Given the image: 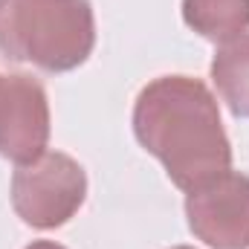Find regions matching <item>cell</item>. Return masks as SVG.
I'll return each instance as SVG.
<instances>
[{
	"label": "cell",
	"mask_w": 249,
	"mask_h": 249,
	"mask_svg": "<svg viewBox=\"0 0 249 249\" xmlns=\"http://www.w3.org/2000/svg\"><path fill=\"white\" fill-rule=\"evenodd\" d=\"M133 133L186 194L232 168L217 99L200 78L162 75L145 84L133 105Z\"/></svg>",
	"instance_id": "6da1fadb"
},
{
	"label": "cell",
	"mask_w": 249,
	"mask_h": 249,
	"mask_svg": "<svg viewBox=\"0 0 249 249\" xmlns=\"http://www.w3.org/2000/svg\"><path fill=\"white\" fill-rule=\"evenodd\" d=\"M171 249H194V247H171Z\"/></svg>",
	"instance_id": "9c48e42d"
},
{
	"label": "cell",
	"mask_w": 249,
	"mask_h": 249,
	"mask_svg": "<svg viewBox=\"0 0 249 249\" xmlns=\"http://www.w3.org/2000/svg\"><path fill=\"white\" fill-rule=\"evenodd\" d=\"M87 197L84 168L61 151H44L12 174V206L32 229L64 226Z\"/></svg>",
	"instance_id": "3957f363"
},
{
	"label": "cell",
	"mask_w": 249,
	"mask_h": 249,
	"mask_svg": "<svg viewBox=\"0 0 249 249\" xmlns=\"http://www.w3.org/2000/svg\"><path fill=\"white\" fill-rule=\"evenodd\" d=\"M183 20L200 38L223 44L249 29V0H183Z\"/></svg>",
	"instance_id": "52a82bcc"
},
{
	"label": "cell",
	"mask_w": 249,
	"mask_h": 249,
	"mask_svg": "<svg viewBox=\"0 0 249 249\" xmlns=\"http://www.w3.org/2000/svg\"><path fill=\"white\" fill-rule=\"evenodd\" d=\"M188 229L212 249H249V174L223 171L186 194Z\"/></svg>",
	"instance_id": "277c9868"
},
{
	"label": "cell",
	"mask_w": 249,
	"mask_h": 249,
	"mask_svg": "<svg viewBox=\"0 0 249 249\" xmlns=\"http://www.w3.org/2000/svg\"><path fill=\"white\" fill-rule=\"evenodd\" d=\"M50 142V102L38 78L26 72L0 75V157L23 165L38 160Z\"/></svg>",
	"instance_id": "5b68a950"
},
{
	"label": "cell",
	"mask_w": 249,
	"mask_h": 249,
	"mask_svg": "<svg viewBox=\"0 0 249 249\" xmlns=\"http://www.w3.org/2000/svg\"><path fill=\"white\" fill-rule=\"evenodd\" d=\"M0 75H3V72H0Z\"/></svg>",
	"instance_id": "30bf717a"
},
{
	"label": "cell",
	"mask_w": 249,
	"mask_h": 249,
	"mask_svg": "<svg viewBox=\"0 0 249 249\" xmlns=\"http://www.w3.org/2000/svg\"><path fill=\"white\" fill-rule=\"evenodd\" d=\"M96 47L90 0H0V53L44 72H70Z\"/></svg>",
	"instance_id": "7a4b0ae2"
},
{
	"label": "cell",
	"mask_w": 249,
	"mask_h": 249,
	"mask_svg": "<svg viewBox=\"0 0 249 249\" xmlns=\"http://www.w3.org/2000/svg\"><path fill=\"white\" fill-rule=\"evenodd\" d=\"M26 249H67L61 244H55V241H32Z\"/></svg>",
	"instance_id": "ba28073f"
},
{
	"label": "cell",
	"mask_w": 249,
	"mask_h": 249,
	"mask_svg": "<svg viewBox=\"0 0 249 249\" xmlns=\"http://www.w3.org/2000/svg\"><path fill=\"white\" fill-rule=\"evenodd\" d=\"M212 81L232 116L249 119V32L223 41L214 50Z\"/></svg>",
	"instance_id": "8992f818"
}]
</instances>
